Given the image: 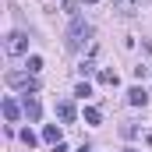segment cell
Instances as JSON below:
<instances>
[{
    "label": "cell",
    "mask_w": 152,
    "mask_h": 152,
    "mask_svg": "<svg viewBox=\"0 0 152 152\" xmlns=\"http://www.w3.org/2000/svg\"><path fill=\"white\" fill-rule=\"evenodd\" d=\"M75 96H81V99H85V96H92V85H88V81H81V85L75 88Z\"/></svg>",
    "instance_id": "obj_16"
},
{
    "label": "cell",
    "mask_w": 152,
    "mask_h": 152,
    "mask_svg": "<svg viewBox=\"0 0 152 152\" xmlns=\"http://www.w3.org/2000/svg\"><path fill=\"white\" fill-rule=\"evenodd\" d=\"M81 4H96V0H81Z\"/></svg>",
    "instance_id": "obj_19"
},
{
    "label": "cell",
    "mask_w": 152,
    "mask_h": 152,
    "mask_svg": "<svg viewBox=\"0 0 152 152\" xmlns=\"http://www.w3.org/2000/svg\"><path fill=\"white\" fill-rule=\"evenodd\" d=\"M85 120H88V124H99V120H103V113H99L96 106H88V110H85Z\"/></svg>",
    "instance_id": "obj_13"
},
{
    "label": "cell",
    "mask_w": 152,
    "mask_h": 152,
    "mask_svg": "<svg viewBox=\"0 0 152 152\" xmlns=\"http://www.w3.org/2000/svg\"><path fill=\"white\" fill-rule=\"evenodd\" d=\"M25 67H28L32 75H39V71H42V57H28V64H25Z\"/></svg>",
    "instance_id": "obj_12"
},
{
    "label": "cell",
    "mask_w": 152,
    "mask_h": 152,
    "mask_svg": "<svg viewBox=\"0 0 152 152\" xmlns=\"http://www.w3.org/2000/svg\"><path fill=\"white\" fill-rule=\"evenodd\" d=\"M42 142L60 145V127H57V124H46V127H42Z\"/></svg>",
    "instance_id": "obj_9"
},
{
    "label": "cell",
    "mask_w": 152,
    "mask_h": 152,
    "mask_svg": "<svg viewBox=\"0 0 152 152\" xmlns=\"http://www.w3.org/2000/svg\"><path fill=\"white\" fill-rule=\"evenodd\" d=\"M110 4L120 18H134V11H138V0H110Z\"/></svg>",
    "instance_id": "obj_5"
},
{
    "label": "cell",
    "mask_w": 152,
    "mask_h": 152,
    "mask_svg": "<svg viewBox=\"0 0 152 152\" xmlns=\"http://www.w3.org/2000/svg\"><path fill=\"white\" fill-rule=\"evenodd\" d=\"M21 110H25V117H28V124H36L39 113H42V106H39L36 92H25V99H21Z\"/></svg>",
    "instance_id": "obj_4"
},
{
    "label": "cell",
    "mask_w": 152,
    "mask_h": 152,
    "mask_svg": "<svg viewBox=\"0 0 152 152\" xmlns=\"http://www.w3.org/2000/svg\"><path fill=\"white\" fill-rule=\"evenodd\" d=\"M99 81H103V85H120V75H117V71H110V67H103V71H99Z\"/></svg>",
    "instance_id": "obj_10"
},
{
    "label": "cell",
    "mask_w": 152,
    "mask_h": 152,
    "mask_svg": "<svg viewBox=\"0 0 152 152\" xmlns=\"http://www.w3.org/2000/svg\"><path fill=\"white\" fill-rule=\"evenodd\" d=\"M7 85L21 92H39V78L32 71H7Z\"/></svg>",
    "instance_id": "obj_2"
},
{
    "label": "cell",
    "mask_w": 152,
    "mask_h": 152,
    "mask_svg": "<svg viewBox=\"0 0 152 152\" xmlns=\"http://www.w3.org/2000/svg\"><path fill=\"white\" fill-rule=\"evenodd\" d=\"M78 152H92V149H88V145H81V149H78Z\"/></svg>",
    "instance_id": "obj_18"
},
{
    "label": "cell",
    "mask_w": 152,
    "mask_h": 152,
    "mask_svg": "<svg viewBox=\"0 0 152 152\" xmlns=\"http://www.w3.org/2000/svg\"><path fill=\"white\" fill-rule=\"evenodd\" d=\"M21 113H25V110H21L14 99H4V117H7L11 124H18V117H21Z\"/></svg>",
    "instance_id": "obj_7"
},
{
    "label": "cell",
    "mask_w": 152,
    "mask_h": 152,
    "mask_svg": "<svg viewBox=\"0 0 152 152\" xmlns=\"http://www.w3.org/2000/svg\"><path fill=\"white\" fill-rule=\"evenodd\" d=\"M124 152H138V149H124Z\"/></svg>",
    "instance_id": "obj_20"
},
{
    "label": "cell",
    "mask_w": 152,
    "mask_h": 152,
    "mask_svg": "<svg viewBox=\"0 0 152 152\" xmlns=\"http://www.w3.org/2000/svg\"><path fill=\"white\" fill-rule=\"evenodd\" d=\"M127 103H131V106H145V103H149V96H145V88H142V85H134V88L127 92Z\"/></svg>",
    "instance_id": "obj_8"
},
{
    "label": "cell",
    "mask_w": 152,
    "mask_h": 152,
    "mask_svg": "<svg viewBox=\"0 0 152 152\" xmlns=\"http://www.w3.org/2000/svg\"><path fill=\"white\" fill-rule=\"evenodd\" d=\"M53 152H67V145H64V142H60V145H53Z\"/></svg>",
    "instance_id": "obj_17"
},
{
    "label": "cell",
    "mask_w": 152,
    "mask_h": 152,
    "mask_svg": "<svg viewBox=\"0 0 152 152\" xmlns=\"http://www.w3.org/2000/svg\"><path fill=\"white\" fill-rule=\"evenodd\" d=\"M21 142H25V145H28V149H32V145H36L39 138H36V134H32V131H28V127H25V131H21Z\"/></svg>",
    "instance_id": "obj_15"
},
{
    "label": "cell",
    "mask_w": 152,
    "mask_h": 152,
    "mask_svg": "<svg viewBox=\"0 0 152 152\" xmlns=\"http://www.w3.org/2000/svg\"><path fill=\"white\" fill-rule=\"evenodd\" d=\"M120 134H124V138H134V134H138V124H124Z\"/></svg>",
    "instance_id": "obj_14"
},
{
    "label": "cell",
    "mask_w": 152,
    "mask_h": 152,
    "mask_svg": "<svg viewBox=\"0 0 152 152\" xmlns=\"http://www.w3.org/2000/svg\"><path fill=\"white\" fill-rule=\"evenodd\" d=\"M88 39H92V25H88L85 18H71V28H67V39H64L67 50H75V53H78V50H85Z\"/></svg>",
    "instance_id": "obj_1"
},
{
    "label": "cell",
    "mask_w": 152,
    "mask_h": 152,
    "mask_svg": "<svg viewBox=\"0 0 152 152\" xmlns=\"http://www.w3.org/2000/svg\"><path fill=\"white\" fill-rule=\"evenodd\" d=\"M4 53H7V57H21V53H28V36H25V32H11V36L4 39Z\"/></svg>",
    "instance_id": "obj_3"
},
{
    "label": "cell",
    "mask_w": 152,
    "mask_h": 152,
    "mask_svg": "<svg viewBox=\"0 0 152 152\" xmlns=\"http://www.w3.org/2000/svg\"><path fill=\"white\" fill-rule=\"evenodd\" d=\"M57 117H60V120H64V124H75V103H67V99H64V103H57Z\"/></svg>",
    "instance_id": "obj_6"
},
{
    "label": "cell",
    "mask_w": 152,
    "mask_h": 152,
    "mask_svg": "<svg viewBox=\"0 0 152 152\" xmlns=\"http://www.w3.org/2000/svg\"><path fill=\"white\" fill-rule=\"evenodd\" d=\"M92 71H96V50H92V53L81 60V75H92Z\"/></svg>",
    "instance_id": "obj_11"
}]
</instances>
